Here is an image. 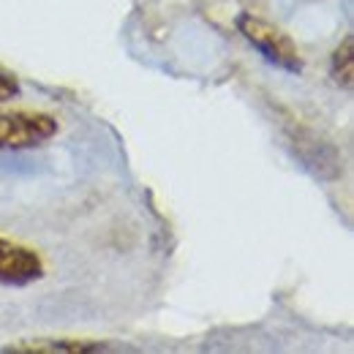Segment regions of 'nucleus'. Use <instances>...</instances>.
<instances>
[{"label":"nucleus","mask_w":354,"mask_h":354,"mask_svg":"<svg viewBox=\"0 0 354 354\" xmlns=\"http://www.w3.org/2000/svg\"><path fill=\"white\" fill-rule=\"evenodd\" d=\"M281 136H283V145L292 153V158L310 177H316L322 183H335L344 177V156L324 133L313 131L306 123L289 120L281 126Z\"/></svg>","instance_id":"f257e3e1"},{"label":"nucleus","mask_w":354,"mask_h":354,"mask_svg":"<svg viewBox=\"0 0 354 354\" xmlns=\"http://www.w3.org/2000/svg\"><path fill=\"white\" fill-rule=\"evenodd\" d=\"M234 25H237L240 36L254 46L267 63H272V66H278V68H283L289 74H303L300 49L295 46V41L283 30H278L275 25H270V22L254 17V14H248V11L237 14Z\"/></svg>","instance_id":"f03ea898"},{"label":"nucleus","mask_w":354,"mask_h":354,"mask_svg":"<svg viewBox=\"0 0 354 354\" xmlns=\"http://www.w3.org/2000/svg\"><path fill=\"white\" fill-rule=\"evenodd\" d=\"M57 129V118L41 109H0V153L41 147Z\"/></svg>","instance_id":"7ed1b4c3"},{"label":"nucleus","mask_w":354,"mask_h":354,"mask_svg":"<svg viewBox=\"0 0 354 354\" xmlns=\"http://www.w3.org/2000/svg\"><path fill=\"white\" fill-rule=\"evenodd\" d=\"M44 278L41 257L8 237H0V283L3 286H28Z\"/></svg>","instance_id":"20e7f679"},{"label":"nucleus","mask_w":354,"mask_h":354,"mask_svg":"<svg viewBox=\"0 0 354 354\" xmlns=\"http://www.w3.org/2000/svg\"><path fill=\"white\" fill-rule=\"evenodd\" d=\"M106 349L104 341L90 338H28L8 344L6 354H98Z\"/></svg>","instance_id":"39448f33"},{"label":"nucleus","mask_w":354,"mask_h":354,"mask_svg":"<svg viewBox=\"0 0 354 354\" xmlns=\"http://www.w3.org/2000/svg\"><path fill=\"white\" fill-rule=\"evenodd\" d=\"M354 39L346 36L341 44L335 46L333 57H330V77L338 88L352 90L354 85Z\"/></svg>","instance_id":"423d86ee"},{"label":"nucleus","mask_w":354,"mask_h":354,"mask_svg":"<svg viewBox=\"0 0 354 354\" xmlns=\"http://www.w3.org/2000/svg\"><path fill=\"white\" fill-rule=\"evenodd\" d=\"M19 95V82L14 74H8L6 68H0V104L3 101H11Z\"/></svg>","instance_id":"0eeeda50"}]
</instances>
